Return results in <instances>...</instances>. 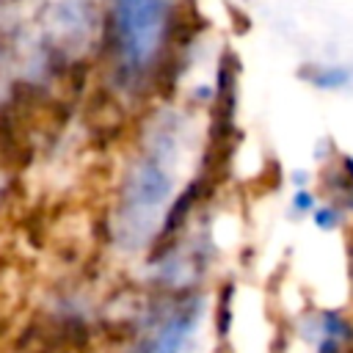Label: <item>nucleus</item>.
Here are the masks:
<instances>
[{
    "mask_svg": "<svg viewBox=\"0 0 353 353\" xmlns=\"http://www.w3.org/2000/svg\"><path fill=\"white\" fill-rule=\"evenodd\" d=\"M312 218H314V226H320V229H334L342 221V215H339V210L334 204H320L312 212Z\"/></svg>",
    "mask_w": 353,
    "mask_h": 353,
    "instance_id": "nucleus-5",
    "label": "nucleus"
},
{
    "mask_svg": "<svg viewBox=\"0 0 353 353\" xmlns=\"http://www.w3.org/2000/svg\"><path fill=\"white\" fill-rule=\"evenodd\" d=\"M292 207H295L298 212H314V210H317V201H314V196H312L309 190H298V193L292 196Z\"/></svg>",
    "mask_w": 353,
    "mask_h": 353,
    "instance_id": "nucleus-6",
    "label": "nucleus"
},
{
    "mask_svg": "<svg viewBox=\"0 0 353 353\" xmlns=\"http://www.w3.org/2000/svg\"><path fill=\"white\" fill-rule=\"evenodd\" d=\"M185 119L174 110H160L149 119L138 146L124 160L116 207L113 237L124 251H141L163 234L171 204L176 201V174L182 163Z\"/></svg>",
    "mask_w": 353,
    "mask_h": 353,
    "instance_id": "nucleus-1",
    "label": "nucleus"
},
{
    "mask_svg": "<svg viewBox=\"0 0 353 353\" xmlns=\"http://www.w3.org/2000/svg\"><path fill=\"white\" fill-rule=\"evenodd\" d=\"M196 325H199V314H196V312L185 309V312L174 314V317L160 328V334H157V339L152 342L149 353H182L185 345H188V339L193 336Z\"/></svg>",
    "mask_w": 353,
    "mask_h": 353,
    "instance_id": "nucleus-3",
    "label": "nucleus"
},
{
    "mask_svg": "<svg viewBox=\"0 0 353 353\" xmlns=\"http://www.w3.org/2000/svg\"><path fill=\"white\" fill-rule=\"evenodd\" d=\"M185 0H108L99 22L102 61L113 88L146 94L171 69L185 30Z\"/></svg>",
    "mask_w": 353,
    "mask_h": 353,
    "instance_id": "nucleus-2",
    "label": "nucleus"
},
{
    "mask_svg": "<svg viewBox=\"0 0 353 353\" xmlns=\"http://www.w3.org/2000/svg\"><path fill=\"white\" fill-rule=\"evenodd\" d=\"M301 77L312 88H323V91L347 88L353 83V72L347 66H339V63H306V69L301 72Z\"/></svg>",
    "mask_w": 353,
    "mask_h": 353,
    "instance_id": "nucleus-4",
    "label": "nucleus"
}]
</instances>
